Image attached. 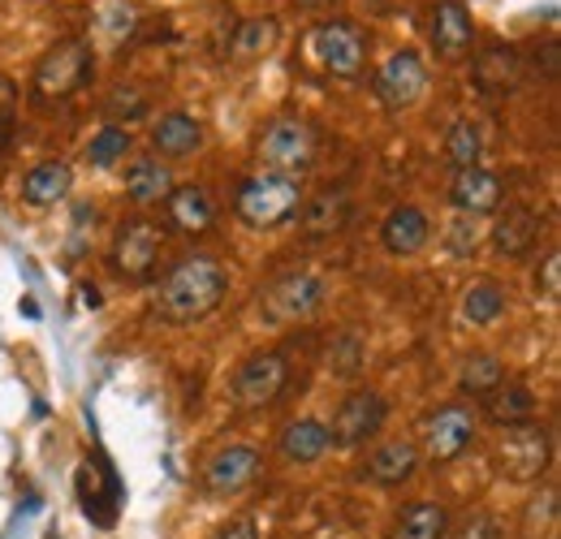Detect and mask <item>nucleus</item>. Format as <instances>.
Returning a JSON list of instances; mask_svg holds the SVG:
<instances>
[{"label":"nucleus","instance_id":"1","mask_svg":"<svg viewBox=\"0 0 561 539\" xmlns=\"http://www.w3.org/2000/svg\"><path fill=\"white\" fill-rule=\"evenodd\" d=\"M229 294V272L211 255H186L164 272V280L151 294V311L164 324H199L225 302Z\"/></svg>","mask_w":561,"mask_h":539},{"label":"nucleus","instance_id":"2","mask_svg":"<svg viewBox=\"0 0 561 539\" xmlns=\"http://www.w3.org/2000/svg\"><path fill=\"white\" fill-rule=\"evenodd\" d=\"M91 78H95V48H91V39L66 35V39H57V44L39 57V66L31 73V100L44 104V108L66 104V100L78 95Z\"/></svg>","mask_w":561,"mask_h":539},{"label":"nucleus","instance_id":"3","mask_svg":"<svg viewBox=\"0 0 561 539\" xmlns=\"http://www.w3.org/2000/svg\"><path fill=\"white\" fill-rule=\"evenodd\" d=\"M302 177H289V173H251L242 186H238V199H233V211L242 225L268 233V229H280L298 216L302 207Z\"/></svg>","mask_w":561,"mask_h":539},{"label":"nucleus","instance_id":"4","mask_svg":"<svg viewBox=\"0 0 561 539\" xmlns=\"http://www.w3.org/2000/svg\"><path fill=\"white\" fill-rule=\"evenodd\" d=\"M476 436H480V410L467 402H445L423 414L415 445H420L423 462L449 467V462H458L476 445Z\"/></svg>","mask_w":561,"mask_h":539},{"label":"nucleus","instance_id":"5","mask_svg":"<svg viewBox=\"0 0 561 539\" xmlns=\"http://www.w3.org/2000/svg\"><path fill=\"white\" fill-rule=\"evenodd\" d=\"M549 454H553L549 427H540L536 418L518 427H501V436L492 440V471L505 483H540L549 471Z\"/></svg>","mask_w":561,"mask_h":539},{"label":"nucleus","instance_id":"6","mask_svg":"<svg viewBox=\"0 0 561 539\" xmlns=\"http://www.w3.org/2000/svg\"><path fill=\"white\" fill-rule=\"evenodd\" d=\"M329 298V285L316 276V272L298 268V272H280L277 280L264 285L260 294V316L264 324L273 329H289V324H307Z\"/></svg>","mask_w":561,"mask_h":539},{"label":"nucleus","instance_id":"7","mask_svg":"<svg viewBox=\"0 0 561 539\" xmlns=\"http://www.w3.org/2000/svg\"><path fill=\"white\" fill-rule=\"evenodd\" d=\"M316 151H320V135L302 117H277V122H268L260 142H255L260 169L264 173H289V177H302L316 164Z\"/></svg>","mask_w":561,"mask_h":539},{"label":"nucleus","instance_id":"8","mask_svg":"<svg viewBox=\"0 0 561 539\" xmlns=\"http://www.w3.org/2000/svg\"><path fill=\"white\" fill-rule=\"evenodd\" d=\"M307 48L320 61V69L333 73V78H358L363 66H367V35L351 18L316 22L311 35H307Z\"/></svg>","mask_w":561,"mask_h":539},{"label":"nucleus","instance_id":"9","mask_svg":"<svg viewBox=\"0 0 561 539\" xmlns=\"http://www.w3.org/2000/svg\"><path fill=\"white\" fill-rule=\"evenodd\" d=\"M289 385V358L280 349H255L238 363L229 380V398L238 410H268Z\"/></svg>","mask_w":561,"mask_h":539},{"label":"nucleus","instance_id":"10","mask_svg":"<svg viewBox=\"0 0 561 539\" xmlns=\"http://www.w3.org/2000/svg\"><path fill=\"white\" fill-rule=\"evenodd\" d=\"M389 423V402L376 389H354L342 398L329 423V440L333 449H363L367 440H376Z\"/></svg>","mask_w":561,"mask_h":539},{"label":"nucleus","instance_id":"11","mask_svg":"<svg viewBox=\"0 0 561 539\" xmlns=\"http://www.w3.org/2000/svg\"><path fill=\"white\" fill-rule=\"evenodd\" d=\"M160 225H151L147 216H130L117 225V238H113V251H108V264L122 280H147L156 272L160 260Z\"/></svg>","mask_w":561,"mask_h":539},{"label":"nucleus","instance_id":"12","mask_svg":"<svg viewBox=\"0 0 561 539\" xmlns=\"http://www.w3.org/2000/svg\"><path fill=\"white\" fill-rule=\"evenodd\" d=\"M371 91H376L380 108H389V113H402V108L420 104L423 91H427V66H423V57L415 48H398L385 66L376 69Z\"/></svg>","mask_w":561,"mask_h":539},{"label":"nucleus","instance_id":"13","mask_svg":"<svg viewBox=\"0 0 561 539\" xmlns=\"http://www.w3.org/2000/svg\"><path fill=\"white\" fill-rule=\"evenodd\" d=\"M264 474V454L251 445H225L204 467V492L208 496H238Z\"/></svg>","mask_w":561,"mask_h":539},{"label":"nucleus","instance_id":"14","mask_svg":"<svg viewBox=\"0 0 561 539\" xmlns=\"http://www.w3.org/2000/svg\"><path fill=\"white\" fill-rule=\"evenodd\" d=\"M427 39H432V53L449 66L467 61L471 57V44H476V22H471V9L462 0H436L432 4V22H427Z\"/></svg>","mask_w":561,"mask_h":539},{"label":"nucleus","instance_id":"15","mask_svg":"<svg viewBox=\"0 0 561 539\" xmlns=\"http://www.w3.org/2000/svg\"><path fill=\"white\" fill-rule=\"evenodd\" d=\"M423 471V454L415 440H380L371 454H367V462L358 467V479H367V483H376V488H407V483H415Z\"/></svg>","mask_w":561,"mask_h":539},{"label":"nucleus","instance_id":"16","mask_svg":"<svg viewBox=\"0 0 561 539\" xmlns=\"http://www.w3.org/2000/svg\"><path fill=\"white\" fill-rule=\"evenodd\" d=\"M540 229H545V216H540L536 207H527V203H510V207H501L496 225L489 229L492 251L505 255V260H523V255L536 251Z\"/></svg>","mask_w":561,"mask_h":539},{"label":"nucleus","instance_id":"17","mask_svg":"<svg viewBox=\"0 0 561 539\" xmlns=\"http://www.w3.org/2000/svg\"><path fill=\"white\" fill-rule=\"evenodd\" d=\"M427 242H432V220H427V211L420 203H398L380 220V246L393 260H415Z\"/></svg>","mask_w":561,"mask_h":539},{"label":"nucleus","instance_id":"18","mask_svg":"<svg viewBox=\"0 0 561 539\" xmlns=\"http://www.w3.org/2000/svg\"><path fill=\"white\" fill-rule=\"evenodd\" d=\"M147 142H151V156H160V160H186V156L204 151L208 130H204V122L195 113H182L178 108V113H164V117L151 122Z\"/></svg>","mask_w":561,"mask_h":539},{"label":"nucleus","instance_id":"19","mask_svg":"<svg viewBox=\"0 0 561 539\" xmlns=\"http://www.w3.org/2000/svg\"><path fill=\"white\" fill-rule=\"evenodd\" d=\"M449 203H454V211H462V216H492V211H501V203H505V182H501L492 169H484V164L458 169L454 182H449Z\"/></svg>","mask_w":561,"mask_h":539},{"label":"nucleus","instance_id":"20","mask_svg":"<svg viewBox=\"0 0 561 539\" xmlns=\"http://www.w3.org/2000/svg\"><path fill=\"white\" fill-rule=\"evenodd\" d=\"M277 449L285 467H316L329 458L333 440H329V423L320 418H289L277 432Z\"/></svg>","mask_w":561,"mask_h":539},{"label":"nucleus","instance_id":"21","mask_svg":"<svg viewBox=\"0 0 561 539\" xmlns=\"http://www.w3.org/2000/svg\"><path fill=\"white\" fill-rule=\"evenodd\" d=\"M346 220H351V195L342 186H329V191L302 199V207H298L302 238H333L346 229Z\"/></svg>","mask_w":561,"mask_h":539},{"label":"nucleus","instance_id":"22","mask_svg":"<svg viewBox=\"0 0 561 539\" xmlns=\"http://www.w3.org/2000/svg\"><path fill=\"white\" fill-rule=\"evenodd\" d=\"M523 82V57L510 48V44H489L480 57H476V87L501 100V95H514Z\"/></svg>","mask_w":561,"mask_h":539},{"label":"nucleus","instance_id":"23","mask_svg":"<svg viewBox=\"0 0 561 539\" xmlns=\"http://www.w3.org/2000/svg\"><path fill=\"white\" fill-rule=\"evenodd\" d=\"M173 186H178V182H173V169H169V160H160V156H135V160L126 164V199L135 203V207H156V203H164Z\"/></svg>","mask_w":561,"mask_h":539},{"label":"nucleus","instance_id":"24","mask_svg":"<svg viewBox=\"0 0 561 539\" xmlns=\"http://www.w3.org/2000/svg\"><path fill=\"white\" fill-rule=\"evenodd\" d=\"M73 191V169L66 160H39L22 177V203L31 207H57Z\"/></svg>","mask_w":561,"mask_h":539},{"label":"nucleus","instance_id":"25","mask_svg":"<svg viewBox=\"0 0 561 539\" xmlns=\"http://www.w3.org/2000/svg\"><path fill=\"white\" fill-rule=\"evenodd\" d=\"M164 216L178 233H208L216 220V203L204 186H173L164 199Z\"/></svg>","mask_w":561,"mask_h":539},{"label":"nucleus","instance_id":"26","mask_svg":"<svg viewBox=\"0 0 561 539\" xmlns=\"http://www.w3.org/2000/svg\"><path fill=\"white\" fill-rule=\"evenodd\" d=\"M536 393L527 385H496L489 398H480V414L489 418L492 427H518V423H531L536 418Z\"/></svg>","mask_w":561,"mask_h":539},{"label":"nucleus","instance_id":"27","mask_svg":"<svg viewBox=\"0 0 561 539\" xmlns=\"http://www.w3.org/2000/svg\"><path fill=\"white\" fill-rule=\"evenodd\" d=\"M277 39H280V22L273 13L247 18L229 35V61H260V57H268L277 48Z\"/></svg>","mask_w":561,"mask_h":539},{"label":"nucleus","instance_id":"28","mask_svg":"<svg viewBox=\"0 0 561 539\" xmlns=\"http://www.w3.org/2000/svg\"><path fill=\"white\" fill-rule=\"evenodd\" d=\"M449 527V509L440 501H411L402 514H398V527L393 539H440Z\"/></svg>","mask_w":561,"mask_h":539},{"label":"nucleus","instance_id":"29","mask_svg":"<svg viewBox=\"0 0 561 539\" xmlns=\"http://www.w3.org/2000/svg\"><path fill=\"white\" fill-rule=\"evenodd\" d=\"M496 385H505V363L492 354V349H476L462 358L458 367V389L467 398H489Z\"/></svg>","mask_w":561,"mask_h":539},{"label":"nucleus","instance_id":"30","mask_svg":"<svg viewBox=\"0 0 561 539\" xmlns=\"http://www.w3.org/2000/svg\"><path fill=\"white\" fill-rule=\"evenodd\" d=\"M505 302H510L505 285L484 276V280H476V285L462 294V320L476 324V329H484V324H492V320L505 316Z\"/></svg>","mask_w":561,"mask_h":539},{"label":"nucleus","instance_id":"31","mask_svg":"<svg viewBox=\"0 0 561 539\" xmlns=\"http://www.w3.org/2000/svg\"><path fill=\"white\" fill-rule=\"evenodd\" d=\"M445 160L454 164V173L458 169H476L484 160V130H480V122L458 117L449 126V135H445Z\"/></svg>","mask_w":561,"mask_h":539},{"label":"nucleus","instance_id":"32","mask_svg":"<svg viewBox=\"0 0 561 539\" xmlns=\"http://www.w3.org/2000/svg\"><path fill=\"white\" fill-rule=\"evenodd\" d=\"M147 91H139V87H126V82H117L113 91H104V100H100V113H104V126H135V122H142L147 117Z\"/></svg>","mask_w":561,"mask_h":539},{"label":"nucleus","instance_id":"33","mask_svg":"<svg viewBox=\"0 0 561 539\" xmlns=\"http://www.w3.org/2000/svg\"><path fill=\"white\" fill-rule=\"evenodd\" d=\"M130 147H135L130 130H122V126H100V130L91 135V142H87V164L113 169V164H122V160L130 156Z\"/></svg>","mask_w":561,"mask_h":539},{"label":"nucleus","instance_id":"34","mask_svg":"<svg viewBox=\"0 0 561 539\" xmlns=\"http://www.w3.org/2000/svg\"><path fill=\"white\" fill-rule=\"evenodd\" d=\"M480 242H484V225H480V216H454L449 220V229H445V246H449V255H458V260H471L476 251H480Z\"/></svg>","mask_w":561,"mask_h":539},{"label":"nucleus","instance_id":"35","mask_svg":"<svg viewBox=\"0 0 561 539\" xmlns=\"http://www.w3.org/2000/svg\"><path fill=\"white\" fill-rule=\"evenodd\" d=\"M329 371L337 380H354L363 371V341L354 337V333H337L333 337V345H329Z\"/></svg>","mask_w":561,"mask_h":539},{"label":"nucleus","instance_id":"36","mask_svg":"<svg viewBox=\"0 0 561 539\" xmlns=\"http://www.w3.org/2000/svg\"><path fill=\"white\" fill-rule=\"evenodd\" d=\"M440 539H505V527H501V518L489 514V509H471L462 523L445 527Z\"/></svg>","mask_w":561,"mask_h":539},{"label":"nucleus","instance_id":"37","mask_svg":"<svg viewBox=\"0 0 561 539\" xmlns=\"http://www.w3.org/2000/svg\"><path fill=\"white\" fill-rule=\"evenodd\" d=\"M536 294H540L545 302H561V255L558 251H549L545 264H540V272H536Z\"/></svg>","mask_w":561,"mask_h":539},{"label":"nucleus","instance_id":"38","mask_svg":"<svg viewBox=\"0 0 561 539\" xmlns=\"http://www.w3.org/2000/svg\"><path fill=\"white\" fill-rule=\"evenodd\" d=\"M13 117H18V87H13V78H4V73H0V147L9 142Z\"/></svg>","mask_w":561,"mask_h":539},{"label":"nucleus","instance_id":"39","mask_svg":"<svg viewBox=\"0 0 561 539\" xmlns=\"http://www.w3.org/2000/svg\"><path fill=\"white\" fill-rule=\"evenodd\" d=\"M208 539H260V527H255V518H251V514H238V518L220 523Z\"/></svg>","mask_w":561,"mask_h":539},{"label":"nucleus","instance_id":"40","mask_svg":"<svg viewBox=\"0 0 561 539\" xmlns=\"http://www.w3.org/2000/svg\"><path fill=\"white\" fill-rule=\"evenodd\" d=\"M82 302H87V307H100V289H95V285H82Z\"/></svg>","mask_w":561,"mask_h":539},{"label":"nucleus","instance_id":"41","mask_svg":"<svg viewBox=\"0 0 561 539\" xmlns=\"http://www.w3.org/2000/svg\"><path fill=\"white\" fill-rule=\"evenodd\" d=\"M294 9H324V4H333V0H289Z\"/></svg>","mask_w":561,"mask_h":539}]
</instances>
